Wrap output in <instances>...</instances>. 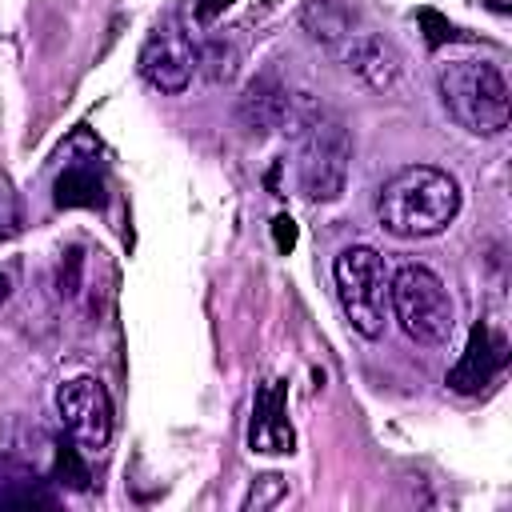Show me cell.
Here are the masks:
<instances>
[{
    "instance_id": "1",
    "label": "cell",
    "mask_w": 512,
    "mask_h": 512,
    "mask_svg": "<svg viewBox=\"0 0 512 512\" xmlns=\"http://www.w3.org/2000/svg\"><path fill=\"white\" fill-rule=\"evenodd\" d=\"M456 212H460V184L432 164L400 168L376 196V220L396 240L440 236L456 220Z\"/></svg>"
},
{
    "instance_id": "2",
    "label": "cell",
    "mask_w": 512,
    "mask_h": 512,
    "mask_svg": "<svg viewBox=\"0 0 512 512\" xmlns=\"http://www.w3.org/2000/svg\"><path fill=\"white\" fill-rule=\"evenodd\" d=\"M440 100L448 108V116L476 132V136H500L508 128V116H512V104H508V84L500 76L496 64L488 60H444L440 64Z\"/></svg>"
},
{
    "instance_id": "3",
    "label": "cell",
    "mask_w": 512,
    "mask_h": 512,
    "mask_svg": "<svg viewBox=\"0 0 512 512\" xmlns=\"http://www.w3.org/2000/svg\"><path fill=\"white\" fill-rule=\"evenodd\" d=\"M388 308H392L396 324L404 328V336L416 344H428V348L448 344V336L456 328L452 292L424 264H404L388 280Z\"/></svg>"
},
{
    "instance_id": "4",
    "label": "cell",
    "mask_w": 512,
    "mask_h": 512,
    "mask_svg": "<svg viewBox=\"0 0 512 512\" xmlns=\"http://www.w3.org/2000/svg\"><path fill=\"white\" fill-rule=\"evenodd\" d=\"M336 276V300L344 320L352 324V332H360L364 340H376L384 332V316H388V264L376 248L368 244H352L336 256L332 264Z\"/></svg>"
},
{
    "instance_id": "5",
    "label": "cell",
    "mask_w": 512,
    "mask_h": 512,
    "mask_svg": "<svg viewBox=\"0 0 512 512\" xmlns=\"http://www.w3.org/2000/svg\"><path fill=\"white\" fill-rule=\"evenodd\" d=\"M348 164H352L348 128L328 112H312L300 124V160H296L300 192L312 204L336 200L344 192V184H348Z\"/></svg>"
},
{
    "instance_id": "6",
    "label": "cell",
    "mask_w": 512,
    "mask_h": 512,
    "mask_svg": "<svg viewBox=\"0 0 512 512\" xmlns=\"http://www.w3.org/2000/svg\"><path fill=\"white\" fill-rule=\"evenodd\" d=\"M56 412L80 452H104L112 440V396L96 376H72L56 388Z\"/></svg>"
},
{
    "instance_id": "7",
    "label": "cell",
    "mask_w": 512,
    "mask_h": 512,
    "mask_svg": "<svg viewBox=\"0 0 512 512\" xmlns=\"http://www.w3.org/2000/svg\"><path fill=\"white\" fill-rule=\"evenodd\" d=\"M192 72H196V44L180 24H160L140 48V76L156 92L176 96L192 84Z\"/></svg>"
},
{
    "instance_id": "8",
    "label": "cell",
    "mask_w": 512,
    "mask_h": 512,
    "mask_svg": "<svg viewBox=\"0 0 512 512\" xmlns=\"http://www.w3.org/2000/svg\"><path fill=\"white\" fill-rule=\"evenodd\" d=\"M248 448L264 456L292 452V420H288V380H264L252 400Z\"/></svg>"
},
{
    "instance_id": "9",
    "label": "cell",
    "mask_w": 512,
    "mask_h": 512,
    "mask_svg": "<svg viewBox=\"0 0 512 512\" xmlns=\"http://www.w3.org/2000/svg\"><path fill=\"white\" fill-rule=\"evenodd\" d=\"M504 364H508V340L492 324H476L472 336H468L464 356L448 372V384L456 392H480V388H488L500 376Z\"/></svg>"
},
{
    "instance_id": "10",
    "label": "cell",
    "mask_w": 512,
    "mask_h": 512,
    "mask_svg": "<svg viewBox=\"0 0 512 512\" xmlns=\"http://www.w3.org/2000/svg\"><path fill=\"white\" fill-rule=\"evenodd\" d=\"M344 64L372 92H392L400 84V76H404L400 52L388 40H380V36H352L344 44Z\"/></svg>"
},
{
    "instance_id": "11",
    "label": "cell",
    "mask_w": 512,
    "mask_h": 512,
    "mask_svg": "<svg viewBox=\"0 0 512 512\" xmlns=\"http://www.w3.org/2000/svg\"><path fill=\"white\" fill-rule=\"evenodd\" d=\"M236 112H240V124H244L248 132L288 128V120H292V92H288L272 72H264V76H256V80L244 88Z\"/></svg>"
},
{
    "instance_id": "12",
    "label": "cell",
    "mask_w": 512,
    "mask_h": 512,
    "mask_svg": "<svg viewBox=\"0 0 512 512\" xmlns=\"http://www.w3.org/2000/svg\"><path fill=\"white\" fill-rule=\"evenodd\" d=\"M52 200H56V208H100L104 204V172H100L96 156H72L56 176Z\"/></svg>"
},
{
    "instance_id": "13",
    "label": "cell",
    "mask_w": 512,
    "mask_h": 512,
    "mask_svg": "<svg viewBox=\"0 0 512 512\" xmlns=\"http://www.w3.org/2000/svg\"><path fill=\"white\" fill-rule=\"evenodd\" d=\"M300 24L312 40H320L328 48H344L356 36V12L344 8L340 0H308L300 8Z\"/></svg>"
},
{
    "instance_id": "14",
    "label": "cell",
    "mask_w": 512,
    "mask_h": 512,
    "mask_svg": "<svg viewBox=\"0 0 512 512\" xmlns=\"http://www.w3.org/2000/svg\"><path fill=\"white\" fill-rule=\"evenodd\" d=\"M52 492L28 464L0 460V508H48Z\"/></svg>"
},
{
    "instance_id": "15",
    "label": "cell",
    "mask_w": 512,
    "mask_h": 512,
    "mask_svg": "<svg viewBox=\"0 0 512 512\" xmlns=\"http://www.w3.org/2000/svg\"><path fill=\"white\" fill-rule=\"evenodd\" d=\"M196 68H204V76L212 84L232 80V72H236V48L228 40H212L204 52H196Z\"/></svg>"
},
{
    "instance_id": "16",
    "label": "cell",
    "mask_w": 512,
    "mask_h": 512,
    "mask_svg": "<svg viewBox=\"0 0 512 512\" xmlns=\"http://www.w3.org/2000/svg\"><path fill=\"white\" fill-rule=\"evenodd\" d=\"M60 484H68V488H88V472H84V464H80V456L68 448V444H56V472H52Z\"/></svg>"
},
{
    "instance_id": "17",
    "label": "cell",
    "mask_w": 512,
    "mask_h": 512,
    "mask_svg": "<svg viewBox=\"0 0 512 512\" xmlns=\"http://www.w3.org/2000/svg\"><path fill=\"white\" fill-rule=\"evenodd\" d=\"M12 236H20V200L0 176V244H8Z\"/></svg>"
},
{
    "instance_id": "18",
    "label": "cell",
    "mask_w": 512,
    "mask_h": 512,
    "mask_svg": "<svg viewBox=\"0 0 512 512\" xmlns=\"http://www.w3.org/2000/svg\"><path fill=\"white\" fill-rule=\"evenodd\" d=\"M280 496H284V476L268 472V476H256V484H252L244 508H268V504H276Z\"/></svg>"
},
{
    "instance_id": "19",
    "label": "cell",
    "mask_w": 512,
    "mask_h": 512,
    "mask_svg": "<svg viewBox=\"0 0 512 512\" xmlns=\"http://www.w3.org/2000/svg\"><path fill=\"white\" fill-rule=\"evenodd\" d=\"M228 4H232V0H196V20H200V24H212L216 16H224Z\"/></svg>"
},
{
    "instance_id": "20",
    "label": "cell",
    "mask_w": 512,
    "mask_h": 512,
    "mask_svg": "<svg viewBox=\"0 0 512 512\" xmlns=\"http://www.w3.org/2000/svg\"><path fill=\"white\" fill-rule=\"evenodd\" d=\"M276 244H280V252H288L296 244V228L288 216H276Z\"/></svg>"
},
{
    "instance_id": "21",
    "label": "cell",
    "mask_w": 512,
    "mask_h": 512,
    "mask_svg": "<svg viewBox=\"0 0 512 512\" xmlns=\"http://www.w3.org/2000/svg\"><path fill=\"white\" fill-rule=\"evenodd\" d=\"M4 296H8V276L0 272V300H4Z\"/></svg>"
}]
</instances>
